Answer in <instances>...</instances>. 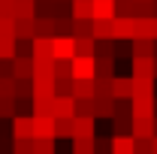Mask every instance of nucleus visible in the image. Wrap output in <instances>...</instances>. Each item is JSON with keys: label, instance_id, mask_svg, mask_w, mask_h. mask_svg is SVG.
Returning <instances> with one entry per match:
<instances>
[{"label": "nucleus", "instance_id": "nucleus-1", "mask_svg": "<svg viewBox=\"0 0 157 154\" xmlns=\"http://www.w3.org/2000/svg\"><path fill=\"white\" fill-rule=\"evenodd\" d=\"M9 130H12V139H33V115L30 112L15 115L9 121Z\"/></svg>", "mask_w": 157, "mask_h": 154}, {"label": "nucleus", "instance_id": "nucleus-2", "mask_svg": "<svg viewBox=\"0 0 157 154\" xmlns=\"http://www.w3.org/2000/svg\"><path fill=\"white\" fill-rule=\"evenodd\" d=\"M112 39L133 42L136 39V18H112Z\"/></svg>", "mask_w": 157, "mask_h": 154}, {"label": "nucleus", "instance_id": "nucleus-3", "mask_svg": "<svg viewBox=\"0 0 157 154\" xmlns=\"http://www.w3.org/2000/svg\"><path fill=\"white\" fill-rule=\"evenodd\" d=\"M52 55H55V60H73L76 58V39L73 37H55L52 39Z\"/></svg>", "mask_w": 157, "mask_h": 154}, {"label": "nucleus", "instance_id": "nucleus-4", "mask_svg": "<svg viewBox=\"0 0 157 154\" xmlns=\"http://www.w3.org/2000/svg\"><path fill=\"white\" fill-rule=\"evenodd\" d=\"M70 70H73V79H91L94 82V73H97V64L94 58H73L70 60Z\"/></svg>", "mask_w": 157, "mask_h": 154}, {"label": "nucleus", "instance_id": "nucleus-5", "mask_svg": "<svg viewBox=\"0 0 157 154\" xmlns=\"http://www.w3.org/2000/svg\"><path fill=\"white\" fill-rule=\"evenodd\" d=\"M130 118H154V97H130Z\"/></svg>", "mask_w": 157, "mask_h": 154}, {"label": "nucleus", "instance_id": "nucleus-6", "mask_svg": "<svg viewBox=\"0 0 157 154\" xmlns=\"http://www.w3.org/2000/svg\"><path fill=\"white\" fill-rule=\"evenodd\" d=\"M136 151V139L130 133H115L109 139V154H133Z\"/></svg>", "mask_w": 157, "mask_h": 154}, {"label": "nucleus", "instance_id": "nucleus-7", "mask_svg": "<svg viewBox=\"0 0 157 154\" xmlns=\"http://www.w3.org/2000/svg\"><path fill=\"white\" fill-rule=\"evenodd\" d=\"M115 0H91V21H112Z\"/></svg>", "mask_w": 157, "mask_h": 154}, {"label": "nucleus", "instance_id": "nucleus-8", "mask_svg": "<svg viewBox=\"0 0 157 154\" xmlns=\"http://www.w3.org/2000/svg\"><path fill=\"white\" fill-rule=\"evenodd\" d=\"M133 139H154V118H130Z\"/></svg>", "mask_w": 157, "mask_h": 154}, {"label": "nucleus", "instance_id": "nucleus-9", "mask_svg": "<svg viewBox=\"0 0 157 154\" xmlns=\"http://www.w3.org/2000/svg\"><path fill=\"white\" fill-rule=\"evenodd\" d=\"M52 118H76V100L73 97H55L52 103Z\"/></svg>", "mask_w": 157, "mask_h": 154}, {"label": "nucleus", "instance_id": "nucleus-10", "mask_svg": "<svg viewBox=\"0 0 157 154\" xmlns=\"http://www.w3.org/2000/svg\"><path fill=\"white\" fill-rule=\"evenodd\" d=\"M130 97H133V79L112 76V100H130Z\"/></svg>", "mask_w": 157, "mask_h": 154}, {"label": "nucleus", "instance_id": "nucleus-11", "mask_svg": "<svg viewBox=\"0 0 157 154\" xmlns=\"http://www.w3.org/2000/svg\"><path fill=\"white\" fill-rule=\"evenodd\" d=\"M73 136H97V118L94 115H76L73 118Z\"/></svg>", "mask_w": 157, "mask_h": 154}, {"label": "nucleus", "instance_id": "nucleus-12", "mask_svg": "<svg viewBox=\"0 0 157 154\" xmlns=\"http://www.w3.org/2000/svg\"><path fill=\"white\" fill-rule=\"evenodd\" d=\"M130 79H154V58H130Z\"/></svg>", "mask_w": 157, "mask_h": 154}, {"label": "nucleus", "instance_id": "nucleus-13", "mask_svg": "<svg viewBox=\"0 0 157 154\" xmlns=\"http://www.w3.org/2000/svg\"><path fill=\"white\" fill-rule=\"evenodd\" d=\"M30 58H33V64H48V60H55V55H52V39L36 37V39H33V52H30Z\"/></svg>", "mask_w": 157, "mask_h": 154}, {"label": "nucleus", "instance_id": "nucleus-14", "mask_svg": "<svg viewBox=\"0 0 157 154\" xmlns=\"http://www.w3.org/2000/svg\"><path fill=\"white\" fill-rule=\"evenodd\" d=\"M33 139H55V118L52 115H33Z\"/></svg>", "mask_w": 157, "mask_h": 154}, {"label": "nucleus", "instance_id": "nucleus-15", "mask_svg": "<svg viewBox=\"0 0 157 154\" xmlns=\"http://www.w3.org/2000/svg\"><path fill=\"white\" fill-rule=\"evenodd\" d=\"M12 79L15 82H30L33 79V58H15L12 60Z\"/></svg>", "mask_w": 157, "mask_h": 154}, {"label": "nucleus", "instance_id": "nucleus-16", "mask_svg": "<svg viewBox=\"0 0 157 154\" xmlns=\"http://www.w3.org/2000/svg\"><path fill=\"white\" fill-rule=\"evenodd\" d=\"M12 15H15V21H33L36 18V0H15Z\"/></svg>", "mask_w": 157, "mask_h": 154}, {"label": "nucleus", "instance_id": "nucleus-17", "mask_svg": "<svg viewBox=\"0 0 157 154\" xmlns=\"http://www.w3.org/2000/svg\"><path fill=\"white\" fill-rule=\"evenodd\" d=\"M52 103H55V97H48V94H33L30 97V115H52Z\"/></svg>", "mask_w": 157, "mask_h": 154}, {"label": "nucleus", "instance_id": "nucleus-18", "mask_svg": "<svg viewBox=\"0 0 157 154\" xmlns=\"http://www.w3.org/2000/svg\"><path fill=\"white\" fill-rule=\"evenodd\" d=\"M73 154H97V136H73Z\"/></svg>", "mask_w": 157, "mask_h": 154}, {"label": "nucleus", "instance_id": "nucleus-19", "mask_svg": "<svg viewBox=\"0 0 157 154\" xmlns=\"http://www.w3.org/2000/svg\"><path fill=\"white\" fill-rule=\"evenodd\" d=\"M130 58H154V39H133L130 42Z\"/></svg>", "mask_w": 157, "mask_h": 154}, {"label": "nucleus", "instance_id": "nucleus-20", "mask_svg": "<svg viewBox=\"0 0 157 154\" xmlns=\"http://www.w3.org/2000/svg\"><path fill=\"white\" fill-rule=\"evenodd\" d=\"M91 106H94V118H112V112H115V100L112 97H94Z\"/></svg>", "mask_w": 157, "mask_h": 154}, {"label": "nucleus", "instance_id": "nucleus-21", "mask_svg": "<svg viewBox=\"0 0 157 154\" xmlns=\"http://www.w3.org/2000/svg\"><path fill=\"white\" fill-rule=\"evenodd\" d=\"M70 18L91 21V0H70Z\"/></svg>", "mask_w": 157, "mask_h": 154}, {"label": "nucleus", "instance_id": "nucleus-22", "mask_svg": "<svg viewBox=\"0 0 157 154\" xmlns=\"http://www.w3.org/2000/svg\"><path fill=\"white\" fill-rule=\"evenodd\" d=\"M73 100H94V82L91 79H73Z\"/></svg>", "mask_w": 157, "mask_h": 154}, {"label": "nucleus", "instance_id": "nucleus-23", "mask_svg": "<svg viewBox=\"0 0 157 154\" xmlns=\"http://www.w3.org/2000/svg\"><path fill=\"white\" fill-rule=\"evenodd\" d=\"M136 37L157 42V18H136Z\"/></svg>", "mask_w": 157, "mask_h": 154}, {"label": "nucleus", "instance_id": "nucleus-24", "mask_svg": "<svg viewBox=\"0 0 157 154\" xmlns=\"http://www.w3.org/2000/svg\"><path fill=\"white\" fill-rule=\"evenodd\" d=\"M115 18H136V0H115Z\"/></svg>", "mask_w": 157, "mask_h": 154}, {"label": "nucleus", "instance_id": "nucleus-25", "mask_svg": "<svg viewBox=\"0 0 157 154\" xmlns=\"http://www.w3.org/2000/svg\"><path fill=\"white\" fill-rule=\"evenodd\" d=\"M91 37L103 42V39H112V21H94L91 24Z\"/></svg>", "mask_w": 157, "mask_h": 154}, {"label": "nucleus", "instance_id": "nucleus-26", "mask_svg": "<svg viewBox=\"0 0 157 154\" xmlns=\"http://www.w3.org/2000/svg\"><path fill=\"white\" fill-rule=\"evenodd\" d=\"M133 97H154V79H133Z\"/></svg>", "mask_w": 157, "mask_h": 154}, {"label": "nucleus", "instance_id": "nucleus-27", "mask_svg": "<svg viewBox=\"0 0 157 154\" xmlns=\"http://www.w3.org/2000/svg\"><path fill=\"white\" fill-rule=\"evenodd\" d=\"M94 48H97V39H94V37L76 39V55H78V58H94Z\"/></svg>", "mask_w": 157, "mask_h": 154}, {"label": "nucleus", "instance_id": "nucleus-28", "mask_svg": "<svg viewBox=\"0 0 157 154\" xmlns=\"http://www.w3.org/2000/svg\"><path fill=\"white\" fill-rule=\"evenodd\" d=\"M55 139H73V118H58L55 121Z\"/></svg>", "mask_w": 157, "mask_h": 154}, {"label": "nucleus", "instance_id": "nucleus-29", "mask_svg": "<svg viewBox=\"0 0 157 154\" xmlns=\"http://www.w3.org/2000/svg\"><path fill=\"white\" fill-rule=\"evenodd\" d=\"M15 112V97H0V121H12Z\"/></svg>", "mask_w": 157, "mask_h": 154}, {"label": "nucleus", "instance_id": "nucleus-30", "mask_svg": "<svg viewBox=\"0 0 157 154\" xmlns=\"http://www.w3.org/2000/svg\"><path fill=\"white\" fill-rule=\"evenodd\" d=\"M36 30H33V21H15V39H33Z\"/></svg>", "mask_w": 157, "mask_h": 154}, {"label": "nucleus", "instance_id": "nucleus-31", "mask_svg": "<svg viewBox=\"0 0 157 154\" xmlns=\"http://www.w3.org/2000/svg\"><path fill=\"white\" fill-rule=\"evenodd\" d=\"M73 70H70V60H55V82H70Z\"/></svg>", "mask_w": 157, "mask_h": 154}, {"label": "nucleus", "instance_id": "nucleus-32", "mask_svg": "<svg viewBox=\"0 0 157 154\" xmlns=\"http://www.w3.org/2000/svg\"><path fill=\"white\" fill-rule=\"evenodd\" d=\"M91 24H94V21H73V30H70V37H73V39H85V37H91Z\"/></svg>", "mask_w": 157, "mask_h": 154}, {"label": "nucleus", "instance_id": "nucleus-33", "mask_svg": "<svg viewBox=\"0 0 157 154\" xmlns=\"http://www.w3.org/2000/svg\"><path fill=\"white\" fill-rule=\"evenodd\" d=\"M109 58H115V55H112V39L97 42V48H94V60H109Z\"/></svg>", "mask_w": 157, "mask_h": 154}, {"label": "nucleus", "instance_id": "nucleus-34", "mask_svg": "<svg viewBox=\"0 0 157 154\" xmlns=\"http://www.w3.org/2000/svg\"><path fill=\"white\" fill-rule=\"evenodd\" d=\"M58 139H33V154H55Z\"/></svg>", "mask_w": 157, "mask_h": 154}, {"label": "nucleus", "instance_id": "nucleus-35", "mask_svg": "<svg viewBox=\"0 0 157 154\" xmlns=\"http://www.w3.org/2000/svg\"><path fill=\"white\" fill-rule=\"evenodd\" d=\"M0 60H15V39H0Z\"/></svg>", "mask_w": 157, "mask_h": 154}, {"label": "nucleus", "instance_id": "nucleus-36", "mask_svg": "<svg viewBox=\"0 0 157 154\" xmlns=\"http://www.w3.org/2000/svg\"><path fill=\"white\" fill-rule=\"evenodd\" d=\"M12 154H33V139H12Z\"/></svg>", "mask_w": 157, "mask_h": 154}, {"label": "nucleus", "instance_id": "nucleus-37", "mask_svg": "<svg viewBox=\"0 0 157 154\" xmlns=\"http://www.w3.org/2000/svg\"><path fill=\"white\" fill-rule=\"evenodd\" d=\"M33 97V85L30 82H15V100H30Z\"/></svg>", "mask_w": 157, "mask_h": 154}, {"label": "nucleus", "instance_id": "nucleus-38", "mask_svg": "<svg viewBox=\"0 0 157 154\" xmlns=\"http://www.w3.org/2000/svg\"><path fill=\"white\" fill-rule=\"evenodd\" d=\"M0 97H15V79L12 76L0 79Z\"/></svg>", "mask_w": 157, "mask_h": 154}, {"label": "nucleus", "instance_id": "nucleus-39", "mask_svg": "<svg viewBox=\"0 0 157 154\" xmlns=\"http://www.w3.org/2000/svg\"><path fill=\"white\" fill-rule=\"evenodd\" d=\"M112 118H130V100H115V112Z\"/></svg>", "mask_w": 157, "mask_h": 154}, {"label": "nucleus", "instance_id": "nucleus-40", "mask_svg": "<svg viewBox=\"0 0 157 154\" xmlns=\"http://www.w3.org/2000/svg\"><path fill=\"white\" fill-rule=\"evenodd\" d=\"M94 64H97V73H94V76H106V79L115 76V73H112V58L109 60H94Z\"/></svg>", "mask_w": 157, "mask_h": 154}, {"label": "nucleus", "instance_id": "nucleus-41", "mask_svg": "<svg viewBox=\"0 0 157 154\" xmlns=\"http://www.w3.org/2000/svg\"><path fill=\"white\" fill-rule=\"evenodd\" d=\"M76 115H94L91 100H76Z\"/></svg>", "mask_w": 157, "mask_h": 154}, {"label": "nucleus", "instance_id": "nucleus-42", "mask_svg": "<svg viewBox=\"0 0 157 154\" xmlns=\"http://www.w3.org/2000/svg\"><path fill=\"white\" fill-rule=\"evenodd\" d=\"M115 121V133H130V118H112Z\"/></svg>", "mask_w": 157, "mask_h": 154}, {"label": "nucleus", "instance_id": "nucleus-43", "mask_svg": "<svg viewBox=\"0 0 157 154\" xmlns=\"http://www.w3.org/2000/svg\"><path fill=\"white\" fill-rule=\"evenodd\" d=\"M133 154H151V139H136V151Z\"/></svg>", "mask_w": 157, "mask_h": 154}, {"label": "nucleus", "instance_id": "nucleus-44", "mask_svg": "<svg viewBox=\"0 0 157 154\" xmlns=\"http://www.w3.org/2000/svg\"><path fill=\"white\" fill-rule=\"evenodd\" d=\"M151 15L157 18V0H151Z\"/></svg>", "mask_w": 157, "mask_h": 154}, {"label": "nucleus", "instance_id": "nucleus-45", "mask_svg": "<svg viewBox=\"0 0 157 154\" xmlns=\"http://www.w3.org/2000/svg\"><path fill=\"white\" fill-rule=\"evenodd\" d=\"M151 154H157V136L151 139Z\"/></svg>", "mask_w": 157, "mask_h": 154}, {"label": "nucleus", "instance_id": "nucleus-46", "mask_svg": "<svg viewBox=\"0 0 157 154\" xmlns=\"http://www.w3.org/2000/svg\"><path fill=\"white\" fill-rule=\"evenodd\" d=\"M154 79H157V55H154Z\"/></svg>", "mask_w": 157, "mask_h": 154}, {"label": "nucleus", "instance_id": "nucleus-47", "mask_svg": "<svg viewBox=\"0 0 157 154\" xmlns=\"http://www.w3.org/2000/svg\"><path fill=\"white\" fill-rule=\"evenodd\" d=\"M154 115H157V94H154Z\"/></svg>", "mask_w": 157, "mask_h": 154}, {"label": "nucleus", "instance_id": "nucleus-48", "mask_svg": "<svg viewBox=\"0 0 157 154\" xmlns=\"http://www.w3.org/2000/svg\"><path fill=\"white\" fill-rule=\"evenodd\" d=\"M154 136H157V115H154Z\"/></svg>", "mask_w": 157, "mask_h": 154}, {"label": "nucleus", "instance_id": "nucleus-49", "mask_svg": "<svg viewBox=\"0 0 157 154\" xmlns=\"http://www.w3.org/2000/svg\"><path fill=\"white\" fill-rule=\"evenodd\" d=\"M136 3H151V0H136Z\"/></svg>", "mask_w": 157, "mask_h": 154}, {"label": "nucleus", "instance_id": "nucleus-50", "mask_svg": "<svg viewBox=\"0 0 157 154\" xmlns=\"http://www.w3.org/2000/svg\"><path fill=\"white\" fill-rule=\"evenodd\" d=\"M58 3H70V0H58Z\"/></svg>", "mask_w": 157, "mask_h": 154}, {"label": "nucleus", "instance_id": "nucleus-51", "mask_svg": "<svg viewBox=\"0 0 157 154\" xmlns=\"http://www.w3.org/2000/svg\"><path fill=\"white\" fill-rule=\"evenodd\" d=\"M36 3H39V0H36Z\"/></svg>", "mask_w": 157, "mask_h": 154}]
</instances>
